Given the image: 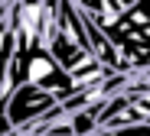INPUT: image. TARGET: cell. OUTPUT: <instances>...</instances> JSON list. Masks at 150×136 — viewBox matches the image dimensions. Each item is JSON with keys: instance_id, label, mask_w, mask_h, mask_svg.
<instances>
[{"instance_id": "7a4b0ae2", "label": "cell", "mask_w": 150, "mask_h": 136, "mask_svg": "<svg viewBox=\"0 0 150 136\" xmlns=\"http://www.w3.org/2000/svg\"><path fill=\"white\" fill-rule=\"evenodd\" d=\"M56 104H59L56 94H49L42 88H33V84H16L7 94V107H4L7 110V123H10V130H26L30 123L46 117Z\"/></svg>"}, {"instance_id": "3957f363", "label": "cell", "mask_w": 150, "mask_h": 136, "mask_svg": "<svg viewBox=\"0 0 150 136\" xmlns=\"http://www.w3.org/2000/svg\"><path fill=\"white\" fill-rule=\"evenodd\" d=\"M4 107H7V97H0V136H10L13 130H10V123H7V110H4Z\"/></svg>"}, {"instance_id": "277c9868", "label": "cell", "mask_w": 150, "mask_h": 136, "mask_svg": "<svg viewBox=\"0 0 150 136\" xmlns=\"http://www.w3.org/2000/svg\"><path fill=\"white\" fill-rule=\"evenodd\" d=\"M7 3H10V0H0V13H4V7H7Z\"/></svg>"}, {"instance_id": "6da1fadb", "label": "cell", "mask_w": 150, "mask_h": 136, "mask_svg": "<svg viewBox=\"0 0 150 136\" xmlns=\"http://www.w3.org/2000/svg\"><path fill=\"white\" fill-rule=\"evenodd\" d=\"M16 84H33V88H42L49 94H56L59 100H65L72 94V81H69V71L49 55L42 45H33L20 62V71H16Z\"/></svg>"}]
</instances>
